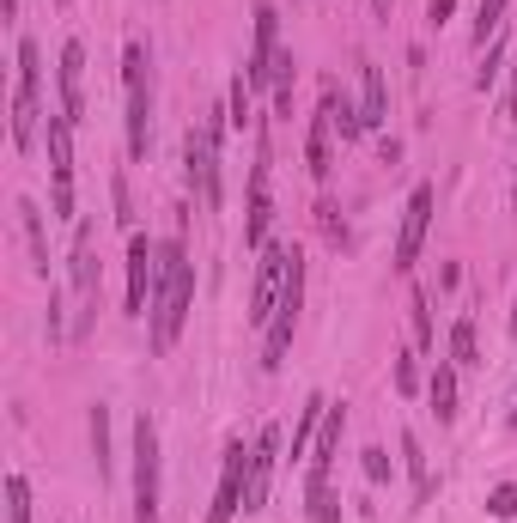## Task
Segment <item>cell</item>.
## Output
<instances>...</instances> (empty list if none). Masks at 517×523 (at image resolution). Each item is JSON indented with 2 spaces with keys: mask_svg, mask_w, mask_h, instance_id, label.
<instances>
[{
  "mask_svg": "<svg viewBox=\"0 0 517 523\" xmlns=\"http://www.w3.org/2000/svg\"><path fill=\"white\" fill-rule=\"evenodd\" d=\"M189 298H195V262L183 250V238H165L159 244V286H153V347L171 353L183 323H189Z\"/></svg>",
  "mask_w": 517,
  "mask_h": 523,
  "instance_id": "obj_1",
  "label": "cell"
},
{
  "mask_svg": "<svg viewBox=\"0 0 517 523\" xmlns=\"http://www.w3.org/2000/svg\"><path fill=\"white\" fill-rule=\"evenodd\" d=\"M122 98H128V159H146V140H153V80H146V43L128 37L122 49Z\"/></svg>",
  "mask_w": 517,
  "mask_h": 523,
  "instance_id": "obj_2",
  "label": "cell"
},
{
  "mask_svg": "<svg viewBox=\"0 0 517 523\" xmlns=\"http://www.w3.org/2000/svg\"><path fill=\"white\" fill-rule=\"evenodd\" d=\"M134 523H159V420L134 414Z\"/></svg>",
  "mask_w": 517,
  "mask_h": 523,
  "instance_id": "obj_3",
  "label": "cell"
},
{
  "mask_svg": "<svg viewBox=\"0 0 517 523\" xmlns=\"http://www.w3.org/2000/svg\"><path fill=\"white\" fill-rule=\"evenodd\" d=\"M292 262H299V250H292V244H268V250H256L250 311H244L256 329H268V317H274V305H280V292H286V280H292Z\"/></svg>",
  "mask_w": 517,
  "mask_h": 523,
  "instance_id": "obj_4",
  "label": "cell"
},
{
  "mask_svg": "<svg viewBox=\"0 0 517 523\" xmlns=\"http://www.w3.org/2000/svg\"><path fill=\"white\" fill-rule=\"evenodd\" d=\"M183 159H189V189L195 201L213 213L219 207V116H201L183 140Z\"/></svg>",
  "mask_w": 517,
  "mask_h": 523,
  "instance_id": "obj_5",
  "label": "cell"
},
{
  "mask_svg": "<svg viewBox=\"0 0 517 523\" xmlns=\"http://www.w3.org/2000/svg\"><path fill=\"white\" fill-rule=\"evenodd\" d=\"M299 305H305V256L292 262V280L280 292V305L262 329V371H280L286 365V347H292V329H299Z\"/></svg>",
  "mask_w": 517,
  "mask_h": 523,
  "instance_id": "obj_6",
  "label": "cell"
},
{
  "mask_svg": "<svg viewBox=\"0 0 517 523\" xmlns=\"http://www.w3.org/2000/svg\"><path fill=\"white\" fill-rule=\"evenodd\" d=\"M250 451H256V444H244V438H232V444H226V469H219V493H213V505H207V523H232V517L244 511Z\"/></svg>",
  "mask_w": 517,
  "mask_h": 523,
  "instance_id": "obj_7",
  "label": "cell"
},
{
  "mask_svg": "<svg viewBox=\"0 0 517 523\" xmlns=\"http://www.w3.org/2000/svg\"><path fill=\"white\" fill-rule=\"evenodd\" d=\"M268 140L256 146V165H250V201H244V244L268 250V226H274V183H268Z\"/></svg>",
  "mask_w": 517,
  "mask_h": 523,
  "instance_id": "obj_8",
  "label": "cell"
},
{
  "mask_svg": "<svg viewBox=\"0 0 517 523\" xmlns=\"http://www.w3.org/2000/svg\"><path fill=\"white\" fill-rule=\"evenodd\" d=\"M274 67H280V13H274V0H256V43H250V61H244L250 92L274 86Z\"/></svg>",
  "mask_w": 517,
  "mask_h": 523,
  "instance_id": "obj_9",
  "label": "cell"
},
{
  "mask_svg": "<svg viewBox=\"0 0 517 523\" xmlns=\"http://www.w3.org/2000/svg\"><path fill=\"white\" fill-rule=\"evenodd\" d=\"M153 286H159V244L146 232H128V317L153 311Z\"/></svg>",
  "mask_w": 517,
  "mask_h": 523,
  "instance_id": "obj_10",
  "label": "cell"
},
{
  "mask_svg": "<svg viewBox=\"0 0 517 523\" xmlns=\"http://www.w3.org/2000/svg\"><path fill=\"white\" fill-rule=\"evenodd\" d=\"M43 140H49L55 213H61V219H73V122H67V116H49V122H43Z\"/></svg>",
  "mask_w": 517,
  "mask_h": 523,
  "instance_id": "obj_11",
  "label": "cell"
},
{
  "mask_svg": "<svg viewBox=\"0 0 517 523\" xmlns=\"http://www.w3.org/2000/svg\"><path fill=\"white\" fill-rule=\"evenodd\" d=\"M432 201H438V189L432 183H414V195L402 207V232H396V268L402 274L420 262V244H426V226H432Z\"/></svg>",
  "mask_w": 517,
  "mask_h": 523,
  "instance_id": "obj_12",
  "label": "cell"
},
{
  "mask_svg": "<svg viewBox=\"0 0 517 523\" xmlns=\"http://www.w3.org/2000/svg\"><path fill=\"white\" fill-rule=\"evenodd\" d=\"M341 432H347V408H341V402H329V414H323V432H317V444H311V475H305V499H311V493H329V475H335V451H341Z\"/></svg>",
  "mask_w": 517,
  "mask_h": 523,
  "instance_id": "obj_13",
  "label": "cell"
},
{
  "mask_svg": "<svg viewBox=\"0 0 517 523\" xmlns=\"http://www.w3.org/2000/svg\"><path fill=\"white\" fill-rule=\"evenodd\" d=\"M280 444H286V432H280V426H262V432H256V451H250V487H244V517L268 505L274 463H280Z\"/></svg>",
  "mask_w": 517,
  "mask_h": 523,
  "instance_id": "obj_14",
  "label": "cell"
},
{
  "mask_svg": "<svg viewBox=\"0 0 517 523\" xmlns=\"http://www.w3.org/2000/svg\"><path fill=\"white\" fill-rule=\"evenodd\" d=\"M73 298H80V329L92 323L98 311V244H92V226H73Z\"/></svg>",
  "mask_w": 517,
  "mask_h": 523,
  "instance_id": "obj_15",
  "label": "cell"
},
{
  "mask_svg": "<svg viewBox=\"0 0 517 523\" xmlns=\"http://www.w3.org/2000/svg\"><path fill=\"white\" fill-rule=\"evenodd\" d=\"M55 80H61V116L80 128V122H86V43H80V37H67V43H61V67H55Z\"/></svg>",
  "mask_w": 517,
  "mask_h": 523,
  "instance_id": "obj_16",
  "label": "cell"
},
{
  "mask_svg": "<svg viewBox=\"0 0 517 523\" xmlns=\"http://www.w3.org/2000/svg\"><path fill=\"white\" fill-rule=\"evenodd\" d=\"M359 122L365 128L390 122V86H384V67H372V61L359 67Z\"/></svg>",
  "mask_w": 517,
  "mask_h": 523,
  "instance_id": "obj_17",
  "label": "cell"
},
{
  "mask_svg": "<svg viewBox=\"0 0 517 523\" xmlns=\"http://www.w3.org/2000/svg\"><path fill=\"white\" fill-rule=\"evenodd\" d=\"M329 134H335V122H329V110H317V116H311V134H305V171H311L317 183L335 171V165H329Z\"/></svg>",
  "mask_w": 517,
  "mask_h": 523,
  "instance_id": "obj_18",
  "label": "cell"
},
{
  "mask_svg": "<svg viewBox=\"0 0 517 523\" xmlns=\"http://www.w3.org/2000/svg\"><path fill=\"white\" fill-rule=\"evenodd\" d=\"M426 396H432V414L438 420H457V365H432V378H426Z\"/></svg>",
  "mask_w": 517,
  "mask_h": 523,
  "instance_id": "obj_19",
  "label": "cell"
},
{
  "mask_svg": "<svg viewBox=\"0 0 517 523\" xmlns=\"http://www.w3.org/2000/svg\"><path fill=\"white\" fill-rule=\"evenodd\" d=\"M13 213H19V232H25V244H31V268L49 280V238H43V213H37L31 201H19Z\"/></svg>",
  "mask_w": 517,
  "mask_h": 523,
  "instance_id": "obj_20",
  "label": "cell"
},
{
  "mask_svg": "<svg viewBox=\"0 0 517 523\" xmlns=\"http://www.w3.org/2000/svg\"><path fill=\"white\" fill-rule=\"evenodd\" d=\"M323 414H329V402H323V396H311V402H305V414H299V426H292V463H299V457L311 451V444H317Z\"/></svg>",
  "mask_w": 517,
  "mask_h": 523,
  "instance_id": "obj_21",
  "label": "cell"
},
{
  "mask_svg": "<svg viewBox=\"0 0 517 523\" xmlns=\"http://www.w3.org/2000/svg\"><path fill=\"white\" fill-rule=\"evenodd\" d=\"M19 98H37L43 104V55L31 37H19Z\"/></svg>",
  "mask_w": 517,
  "mask_h": 523,
  "instance_id": "obj_22",
  "label": "cell"
},
{
  "mask_svg": "<svg viewBox=\"0 0 517 523\" xmlns=\"http://www.w3.org/2000/svg\"><path fill=\"white\" fill-rule=\"evenodd\" d=\"M402 463H408V475H414V505H426V499H432V469H426V457H420V438H414V432H402Z\"/></svg>",
  "mask_w": 517,
  "mask_h": 523,
  "instance_id": "obj_23",
  "label": "cell"
},
{
  "mask_svg": "<svg viewBox=\"0 0 517 523\" xmlns=\"http://www.w3.org/2000/svg\"><path fill=\"white\" fill-rule=\"evenodd\" d=\"M323 110H329V122L341 128V140H359V134H365V122H359V110H353V104H347V98H341L335 86H323Z\"/></svg>",
  "mask_w": 517,
  "mask_h": 523,
  "instance_id": "obj_24",
  "label": "cell"
},
{
  "mask_svg": "<svg viewBox=\"0 0 517 523\" xmlns=\"http://www.w3.org/2000/svg\"><path fill=\"white\" fill-rule=\"evenodd\" d=\"M86 426H92V463H98V481H104L110 475V408L92 402V420Z\"/></svg>",
  "mask_w": 517,
  "mask_h": 523,
  "instance_id": "obj_25",
  "label": "cell"
},
{
  "mask_svg": "<svg viewBox=\"0 0 517 523\" xmlns=\"http://www.w3.org/2000/svg\"><path fill=\"white\" fill-rule=\"evenodd\" d=\"M37 98H19L13 92V146H19V153H31V140H37Z\"/></svg>",
  "mask_w": 517,
  "mask_h": 523,
  "instance_id": "obj_26",
  "label": "cell"
},
{
  "mask_svg": "<svg viewBox=\"0 0 517 523\" xmlns=\"http://www.w3.org/2000/svg\"><path fill=\"white\" fill-rule=\"evenodd\" d=\"M451 365H457V371H475V365H481V353H475V323H469V317H457V329H451Z\"/></svg>",
  "mask_w": 517,
  "mask_h": 523,
  "instance_id": "obj_27",
  "label": "cell"
},
{
  "mask_svg": "<svg viewBox=\"0 0 517 523\" xmlns=\"http://www.w3.org/2000/svg\"><path fill=\"white\" fill-rule=\"evenodd\" d=\"M505 7H511V0H481V7H475V43H493V37H499Z\"/></svg>",
  "mask_w": 517,
  "mask_h": 523,
  "instance_id": "obj_28",
  "label": "cell"
},
{
  "mask_svg": "<svg viewBox=\"0 0 517 523\" xmlns=\"http://www.w3.org/2000/svg\"><path fill=\"white\" fill-rule=\"evenodd\" d=\"M7 523H31V481L7 475Z\"/></svg>",
  "mask_w": 517,
  "mask_h": 523,
  "instance_id": "obj_29",
  "label": "cell"
},
{
  "mask_svg": "<svg viewBox=\"0 0 517 523\" xmlns=\"http://www.w3.org/2000/svg\"><path fill=\"white\" fill-rule=\"evenodd\" d=\"M226 122H232V128H244V122H250V80H244V73H238L232 92H226Z\"/></svg>",
  "mask_w": 517,
  "mask_h": 523,
  "instance_id": "obj_30",
  "label": "cell"
},
{
  "mask_svg": "<svg viewBox=\"0 0 517 523\" xmlns=\"http://www.w3.org/2000/svg\"><path fill=\"white\" fill-rule=\"evenodd\" d=\"M487 511H493L499 523H511V517H517V487H511V481H505V487H493V493H487Z\"/></svg>",
  "mask_w": 517,
  "mask_h": 523,
  "instance_id": "obj_31",
  "label": "cell"
},
{
  "mask_svg": "<svg viewBox=\"0 0 517 523\" xmlns=\"http://www.w3.org/2000/svg\"><path fill=\"white\" fill-rule=\"evenodd\" d=\"M396 390H402V396L420 390V365H414V353H396Z\"/></svg>",
  "mask_w": 517,
  "mask_h": 523,
  "instance_id": "obj_32",
  "label": "cell"
},
{
  "mask_svg": "<svg viewBox=\"0 0 517 523\" xmlns=\"http://www.w3.org/2000/svg\"><path fill=\"white\" fill-rule=\"evenodd\" d=\"M414 341L432 347V311H426V292L420 286H414Z\"/></svg>",
  "mask_w": 517,
  "mask_h": 523,
  "instance_id": "obj_33",
  "label": "cell"
},
{
  "mask_svg": "<svg viewBox=\"0 0 517 523\" xmlns=\"http://www.w3.org/2000/svg\"><path fill=\"white\" fill-rule=\"evenodd\" d=\"M311 523H341V499L335 493H311Z\"/></svg>",
  "mask_w": 517,
  "mask_h": 523,
  "instance_id": "obj_34",
  "label": "cell"
},
{
  "mask_svg": "<svg viewBox=\"0 0 517 523\" xmlns=\"http://www.w3.org/2000/svg\"><path fill=\"white\" fill-rule=\"evenodd\" d=\"M365 475H372V481H390V457H384V451H365Z\"/></svg>",
  "mask_w": 517,
  "mask_h": 523,
  "instance_id": "obj_35",
  "label": "cell"
},
{
  "mask_svg": "<svg viewBox=\"0 0 517 523\" xmlns=\"http://www.w3.org/2000/svg\"><path fill=\"white\" fill-rule=\"evenodd\" d=\"M493 80H499V49H487V67H481V73H475V86H481V92H487V86H493Z\"/></svg>",
  "mask_w": 517,
  "mask_h": 523,
  "instance_id": "obj_36",
  "label": "cell"
},
{
  "mask_svg": "<svg viewBox=\"0 0 517 523\" xmlns=\"http://www.w3.org/2000/svg\"><path fill=\"white\" fill-rule=\"evenodd\" d=\"M451 13H457V0H426V19H432V25H445Z\"/></svg>",
  "mask_w": 517,
  "mask_h": 523,
  "instance_id": "obj_37",
  "label": "cell"
},
{
  "mask_svg": "<svg viewBox=\"0 0 517 523\" xmlns=\"http://www.w3.org/2000/svg\"><path fill=\"white\" fill-rule=\"evenodd\" d=\"M317 213H323V232H329V238H335V244H341V238H347V226H341V219H335V207H329V201H323V207H317Z\"/></svg>",
  "mask_w": 517,
  "mask_h": 523,
  "instance_id": "obj_38",
  "label": "cell"
},
{
  "mask_svg": "<svg viewBox=\"0 0 517 523\" xmlns=\"http://www.w3.org/2000/svg\"><path fill=\"white\" fill-rule=\"evenodd\" d=\"M511 116H517V61H511Z\"/></svg>",
  "mask_w": 517,
  "mask_h": 523,
  "instance_id": "obj_39",
  "label": "cell"
},
{
  "mask_svg": "<svg viewBox=\"0 0 517 523\" xmlns=\"http://www.w3.org/2000/svg\"><path fill=\"white\" fill-rule=\"evenodd\" d=\"M372 7H378V13H390V0H372Z\"/></svg>",
  "mask_w": 517,
  "mask_h": 523,
  "instance_id": "obj_40",
  "label": "cell"
},
{
  "mask_svg": "<svg viewBox=\"0 0 517 523\" xmlns=\"http://www.w3.org/2000/svg\"><path fill=\"white\" fill-rule=\"evenodd\" d=\"M511 335H517V305H511Z\"/></svg>",
  "mask_w": 517,
  "mask_h": 523,
  "instance_id": "obj_41",
  "label": "cell"
},
{
  "mask_svg": "<svg viewBox=\"0 0 517 523\" xmlns=\"http://www.w3.org/2000/svg\"><path fill=\"white\" fill-rule=\"evenodd\" d=\"M511 426H517V408H511Z\"/></svg>",
  "mask_w": 517,
  "mask_h": 523,
  "instance_id": "obj_42",
  "label": "cell"
},
{
  "mask_svg": "<svg viewBox=\"0 0 517 523\" xmlns=\"http://www.w3.org/2000/svg\"><path fill=\"white\" fill-rule=\"evenodd\" d=\"M511 207H517V189H511Z\"/></svg>",
  "mask_w": 517,
  "mask_h": 523,
  "instance_id": "obj_43",
  "label": "cell"
},
{
  "mask_svg": "<svg viewBox=\"0 0 517 523\" xmlns=\"http://www.w3.org/2000/svg\"><path fill=\"white\" fill-rule=\"evenodd\" d=\"M61 7H67V0H61Z\"/></svg>",
  "mask_w": 517,
  "mask_h": 523,
  "instance_id": "obj_44",
  "label": "cell"
}]
</instances>
